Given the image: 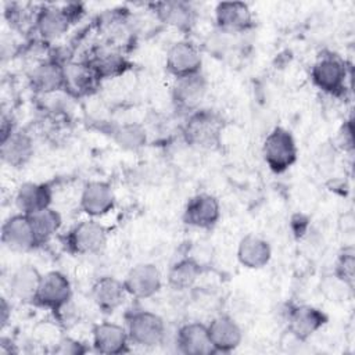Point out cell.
Masks as SVG:
<instances>
[{"label":"cell","instance_id":"1","mask_svg":"<svg viewBox=\"0 0 355 355\" xmlns=\"http://www.w3.org/2000/svg\"><path fill=\"white\" fill-rule=\"evenodd\" d=\"M225 122L222 116L212 110H196L189 114L183 126L186 141L197 148L215 150L222 143Z\"/></svg>","mask_w":355,"mask_h":355},{"label":"cell","instance_id":"2","mask_svg":"<svg viewBox=\"0 0 355 355\" xmlns=\"http://www.w3.org/2000/svg\"><path fill=\"white\" fill-rule=\"evenodd\" d=\"M262 154L272 172L283 173L295 164L298 148L293 135L287 129L277 126L266 136L262 146Z\"/></svg>","mask_w":355,"mask_h":355},{"label":"cell","instance_id":"3","mask_svg":"<svg viewBox=\"0 0 355 355\" xmlns=\"http://www.w3.org/2000/svg\"><path fill=\"white\" fill-rule=\"evenodd\" d=\"M82 12L78 4L67 6H44L35 14L33 29L39 33L43 40L51 42L62 36L69 25Z\"/></svg>","mask_w":355,"mask_h":355},{"label":"cell","instance_id":"4","mask_svg":"<svg viewBox=\"0 0 355 355\" xmlns=\"http://www.w3.org/2000/svg\"><path fill=\"white\" fill-rule=\"evenodd\" d=\"M126 331L130 343L151 348L164 341L165 323L151 311H136L126 316Z\"/></svg>","mask_w":355,"mask_h":355},{"label":"cell","instance_id":"5","mask_svg":"<svg viewBox=\"0 0 355 355\" xmlns=\"http://www.w3.org/2000/svg\"><path fill=\"white\" fill-rule=\"evenodd\" d=\"M105 227L93 219L79 222L65 236V247L69 252L78 255L97 254L105 247Z\"/></svg>","mask_w":355,"mask_h":355},{"label":"cell","instance_id":"6","mask_svg":"<svg viewBox=\"0 0 355 355\" xmlns=\"http://www.w3.org/2000/svg\"><path fill=\"white\" fill-rule=\"evenodd\" d=\"M71 298L72 286L68 277L58 270H51L42 276L33 304L50 309L55 313L68 305Z\"/></svg>","mask_w":355,"mask_h":355},{"label":"cell","instance_id":"7","mask_svg":"<svg viewBox=\"0 0 355 355\" xmlns=\"http://www.w3.org/2000/svg\"><path fill=\"white\" fill-rule=\"evenodd\" d=\"M311 79L323 93L341 94L345 89L347 67L337 55H322L311 68Z\"/></svg>","mask_w":355,"mask_h":355},{"label":"cell","instance_id":"8","mask_svg":"<svg viewBox=\"0 0 355 355\" xmlns=\"http://www.w3.org/2000/svg\"><path fill=\"white\" fill-rule=\"evenodd\" d=\"M1 243L11 251L26 252L40 245L29 216L15 214L7 218L1 226Z\"/></svg>","mask_w":355,"mask_h":355},{"label":"cell","instance_id":"9","mask_svg":"<svg viewBox=\"0 0 355 355\" xmlns=\"http://www.w3.org/2000/svg\"><path fill=\"white\" fill-rule=\"evenodd\" d=\"M207 79L201 75V72L176 78L171 90L172 101L178 110L191 114L193 111L198 110L207 94Z\"/></svg>","mask_w":355,"mask_h":355},{"label":"cell","instance_id":"10","mask_svg":"<svg viewBox=\"0 0 355 355\" xmlns=\"http://www.w3.org/2000/svg\"><path fill=\"white\" fill-rule=\"evenodd\" d=\"M201 53L191 42H176L166 53L165 67L168 72L175 76V79L201 72Z\"/></svg>","mask_w":355,"mask_h":355},{"label":"cell","instance_id":"11","mask_svg":"<svg viewBox=\"0 0 355 355\" xmlns=\"http://www.w3.org/2000/svg\"><path fill=\"white\" fill-rule=\"evenodd\" d=\"M220 218V205L216 197L201 193L193 196L183 211V220L197 229H211Z\"/></svg>","mask_w":355,"mask_h":355},{"label":"cell","instance_id":"12","mask_svg":"<svg viewBox=\"0 0 355 355\" xmlns=\"http://www.w3.org/2000/svg\"><path fill=\"white\" fill-rule=\"evenodd\" d=\"M123 286L129 295L144 300L155 295L159 291L162 286V277L155 265L139 263L126 273Z\"/></svg>","mask_w":355,"mask_h":355},{"label":"cell","instance_id":"13","mask_svg":"<svg viewBox=\"0 0 355 355\" xmlns=\"http://www.w3.org/2000/svg\"><path fill=\"white\" fill-rule=\"evenodd\" d=\"M326 322L327 316L320 309L311 305H297L291 308L287 315L290 333L301 341L312 337Z\"/></svg>","mask_w":355,"mask_h":355},{"label":"cell","instance_id":"14","mask_svg":"<svg viewBox=\"0 0 355 355\" xmlns=\"http://www.w3.org/2000/svg\"><path fill=\"white\" fill-rule=\"evenodd\" d=\"M93 337V348L100 354H123L128 352L129 348V336L126 331V327L111 323V322H103L93 327L92 331Z\"/></svg>","mask_w":355,"mask_h":355},{"label":"cell","instance_id":"15","mask_svg":"<svg viewBox=\"0 0 355 355\" xmlns=\"http://www.w3.org/2000/svg\"><path fill=\"white\" fill-rule=\"evenodd\" d=\"M32 89L40 94H53L65 89V67L55 60L39 62L29 73Z\"/></svg>","mask_w":355,"mask_h":355},{"label":"cell","instance_id":"16","mask_svg":"<svg viewBox=\"0 0 355 355\" xmlns=\"http://www.w3.org/2000/svg\"><path fill=\"white\" fill-rule=\"evenodd\" d=\"M115 204L111 186L105 182L93 180L85 184L80 194V209L92 216L98 218L108 214Z\"/></svg>","mask_w":355,"mask_h":355},{"label":"cell","instance_id":"17","mask_svg":"<svg viewBox=\"0 0 355 355\" xmlns=\"http://www.w3.org/2000/svg\"><path fill=\"white\" fill-rule=\"evenodd\" d=\"M207 329L215 354L232 352L241 344L243 331L237 322L227 315L216 316L207 324Z\"/></svg>","mask_w":355,"mask_h":355},{"label":"cell","instance_id":"18","mask_svg":"<svg viewBox=\"0 0 355 355\" xmlns=\"http://www.w3.org/2000/svg\"><path fill=\"white\" fill-rule=\"evenodd\" d=\"M218 28L226 33L244 32L252 26L251 10L241 1H223L215 8Z\"/></svg>","mask_w":355,"mask_h":355},{"label":"cell","instance_id":"19","mask_svg":"<svg viewBox=\"0 0 355 355\" xmlns=\"http://www.w3.org/2000/svg\"><path fill=\"white\" fill-rule=\"evenodd\" d=\"M176 345L178 349L184 355L215 354L207 326L198 322L186 323L178 330Z\"/></svg>","mask_w":355,"mask_h":355},{"label":"cell","instance_id":"20","mask_svg":"<svg viewBox=\"0 0 355 355\" xmlns=\"http://www.w3.org/2000/svg\"><path fill=\"white\" fill-rule=\"evenodd\" d=\"M86 62L100 80L118 76L129 68V62L122 51L114 46L98 47Z\"/></svg>","mask_w":355,"mask_h":355},{"label":"cell","instance_id":"21","mask_svg":"<svg viewBox=\"0 0 355 355\" xmlns=\"http://www.w3.org/2000/svg\"><path fill=\"white\" fill-rule=\"evenodd\" d=\"M153 10L157 14L159 21L183 32L190 31L196 24V11L186 1H180V0L158 1L153 4Z\"/></svg>","mask_w":355,"mask_h":355},{"label":"cell","instance_id":"22","mask_svg":"<svg viewBox=\"0 0 355 355\" xmlns=\"http://www.w3.org/2000/svg\"><path fill=\"white\" fill-rule=\"evenodd\" d=\"M51 189L44 183L26 182L22 183L15 194V204L21 214L32 215L37 211L49 208L51 204Z\"/></svg>","mask_w":355,"mask_h":355},{"label":"cell","instance_id":"23","mask_svg":"<svg viewBox=\"0 0 355 355\" xmlns=\"http://www.w3.org/2000/svg\"><path fill=\"white\" fill-rule=\"evenodd\" d=\"M126 294L123 282L112 276H103L97 279L92 287V298L104 312H114L119 308Z\"/></svg>","mask_w":355,"mask_h":355},{"label":"cell","instance_id":"24","mask_svg":"<svg viewBox=\"0 0 355 355\" xmlns=\"http://www.w3.org/2000/svg\"><path fill=\"white\" fill-rule=\"evenodd\" d=\"M33 140L25 132L15 130L6 140L0 141V155L4 164L12 168H21L29 162L33 155Z\"/></svg>","mask_w":355,"mask_h":355},{"label":"cell","instance_id":"25","mask_svg":"<svg viewBox=\"0 0 355 355\" xmlns=\"http://www.w3.org/2000/svg\"><path fill=\"white\" fill-rule=\"evenodd\" d=\"M272 248L266 240L255 234L244 236L237 247L239 262L248 269H261L268 265Z\"/></svg>","mask_w":355,"mask_h":355},{"label":"cell","instance_id":"26","mask_svg":"<svg viewBox=\"0 0 355 355\" xmlns=\"http://www.w3.org/2000/svg\"><path fill=\"white\" fill-rule=\"evenodd\" d=\"M42 276L43 275L32 265L19 266L10 276V295L22 302H33Z\"/></svg>","mask_w":355,"mask_h":355},{"label":"cell","instance_id":"27","mask_svg":"<svg viewBox=\"0 0 355 355\" xmlns=\"http://www.w3.org/2000/svg\"><path fill=\"white\" fill-rule=\"evenodd\" d=\"M65 67V89L75 96L89 94L100 79L96 76L90 65L85 62L67 64Z\"/></svg>","mask_w":355,"mask_h":355},{"label":"cell","instance_id":"28","mask_svg":"<svg viewBox=\"0 0 355 355\" xmlns=\"http://www.w3.org/2000/svg\"><path fill=\"white\" fill-rule=\"evenodd\" d=\"M201 275V265L193 258H183L175 262L168 272V283L173 290L190 288Z\"/></svg>","mask_w":355,"mask_h":355},{"label":"cell","instance_id":"29","mask_svg":"<svg viewBox=\"0 0 355 355\" xmlns=\"http://www.w3.org/2000/svg\"><path fill=\"white\" fill-rule=\"evenodd\" d=\"M28 216H29V220L32 223V227H33L35 234L40 244H43L50 237H53L60 230L61 223H62L61 215L51 207L37 211Z\"/></svg>","mask_w":355,"mask_h":355},{"label":"cell","instance_id":"30","mask_svg":"<svg viewBox=\"0 0 355 355\" xmlns=\"http://www.w3.org/2000/svg\"><path fill=\"white\" fill-rule=\"evenodd\" d=\"M111 136L114 141L123 150L136 151L146 146L147 133L146 129L139 123H123L112 129Z\"/></svg>","mask_w":355,"mask_h":355},{"label":"cell","instance_id":"31","mask_svg":"<svg viewBox=\"0 0 355 355\" xmlns=\"http://www.w3.org/2000/svg\"><path fill=\"white\" fill-rule=\"evenodd\" d=\"M354 250L352 248H344V251L340 254L337 263H336V276L348 287L354 286Z\"/></svg>","mask_w":355,"mask_h":355},{"label":"cell","instance_id":"32","mask_svg":"<svg viewBox=\"0 0 355 355\" xmlns=\"http://www.w3.org/2000/svg\"><path fill=\"white\" fill-rule=\"evenodd\" d=\"M54 352H55V354H64V355H65V354H67V355H68V354L76 355V354H83V352H86V347H85L82 343L67 337V338H62V340L58 341V344L54 347Z\"/></svg>","mask_w":355,"mask_h":355},{"label":"cell","instance_id":"33","mask_svg":"<svg viewBox=\"0 0 355 355\" xmlns=\"http://www.w3.org/2000/svg\"><path fill=\"white\" fill-rule=\"evenodd\" d=\"M340 140H341V144L344 147V150H351L352 148V123L351 121H347L343 126H341V130H340V135H338Z\"/></svg>","mask_w":355,"mask_h":355},{"label":"cell","instance_id":"34","mask_svg":"<svg viewBox=\"0 0 355 355\" xmlns=\"http://www.w3.org/2000/svg\"><path fill=\"white\" fill-rule=\"evenodd\" d=\"M15 132V126H14V121L11 118V115H1V126H0V141L6 140L8 136H11Z\"/></svg>","mask_w":355,"mask_h":355},{"label":"cell","instance_id":"35","mask_svg":"<svg viewBox=\"0 0 355 355\" xmlns=\"http://www.w3.org/2000/svg\"><path fill=\"white\" fill-rule=\"evenodd\" d=\"M10 316H11V305L8 304L6 297H1V302H0V324H1V327H4L8 323Z\"/></svg>","mask_w":355,"mask_h":355}]
</instances>
